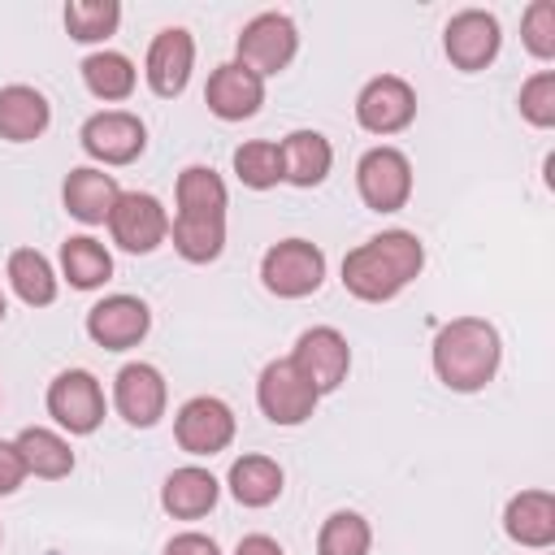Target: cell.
<instances>
[{
    "label": "cell",
    "mask_w": 555,
    "mask_h": 555,
    "mask_svg": "<svg viewBox=\"0 0 555 555\" xmlns=\"http://www.w3.org/2000/svg\"><path fill=\"white\" fill-rule=\"evenodd\" d=\"M217 494H221V481L199 468V464H182L165 477L160 486V507L173 516V520H199L217 507Z\"/></svg>",
    "instance_id": "obj_21"
},
{
    "label": "cell",
    "mask_w": 555,
    "mask_h": 555,
    "mask_svg": "<svg viewBox=\"0 0 555 555\" xmlns=\"http://www.w3.org/2000/svg\"><path fill=\"white\" fill-rule=\"evenodd\" d=\"M173 251L191 264H208L225 251V217H195V212H173L169 221Z\"/></svg>",
    "instance_id": "obj_27"
},
{
    "label": "cell",
    "mask_w": 555,
    "mask_h": 555,
    "mask_svg": "<svg viewBox=\"0 0 555 555\" xmlns=\"http://www.w3.org/2000/svg\"><path fill=\"white\" fill-rule=\"evenodd\" d=\"M82 82H87V91L95 95V100H104V104H121V100H130L134 95V82H139V69H134V61L126 56V52H113V48H95V52H87L82 56Z\"/></svg>",
    "instance_id": "obj_23"
},
{
    "label": "cell",
    "mask_w": 555,
    "mask_h": 555,
    "mask_svg": "<svg viewBox=\"0 0 555 555\" xmlns=\"http://www.w3.org/2000/svg\"><path fill=\"white\" fill-rule=\"evenodd\" d=\"M291 364L317 386V395H330L351 373V347H347V338L334 325H312V330H304L295 338Z\"/></svg>",
    "instance_id": "obj_15"
},
{
    "label": "cell",
    "mask_w": 555,
    "mask_h": 555,
    "mask_svg": "<svg viewBox=\"0 0 555 555\" xmlns=\"http://www.w3.org/2000/svg\"><path fill=\"white\" fill-rule=\"evenodd\" d=\"M503 533L516 546L551 551L555 546V494L551 490H520L503 507Z\"/></svg>",
    "instance_id": "obj_19"
},
{
    "label": "cell",
    "mask_w": 555,
    "mask_h": 555,
    "mask_svg": "<svg viewBox=\"0 0 555 555\" xmlns=\"http://www.w3.org/2000/svg\"><path fill=\"white\" fill-rule=\"evenodd\" d=\"M173 199H178V212H195V217H225V208H230V191H225L221 173L208 165H186L178 173Z\"/></svg>",
    "instance_id": "obj_29"
},
{
    "label": "cell",
    "mask_w": 555,
    "mask_h": 555,
    "mask_svg": "<svg viewBox=\"0 0 555 555\" xmlns=\"http://www.w3.org/2000/svg\"><path fill=\"white\" fill-rule=\"evenodd\" d=\"M165 403H169V386H165V373L147 360H130L117 369L113 377V408L126 425L134 429H152L160 416H165Z\"/></svg>",
    "instance_id": "obj_11"
},
{
    "label": "cell",
    "mask_w": 555,
    "mask_h": 555,
    "mask_svg": "<svg viewBox=\"0 0 555 555\" xmlns=\"http://www.w3.org/2000/svg\"><path fill=\"white\" fill-rule=\"evenodd\" d=\"M234 52H238V56H234L238 65H247V69L260 74V78H273V74H282V69L295 61V52H299V30H295V22H291L286 13L269 9V13H256V17L238 30Z\"/></svg>",
    "instance_id": "obj_5"
},
{
    "label": "cell",
    "mask_w": 555,
    "mask_h": 555,
    "mask_svg": "<svg viewBox=\"0 0 555 555\" xmlns=\"http://www.w3.org/2000/svg\"><path fill=\"white\" fill-rule=\"evenodd\" d=\"M425 269V243L412 230H382L343 256V286L364 304L395 299Z\"/></svg>",
    "instance_id": "obj_1"
},
{
    "label": "cell",
    "mask_w": 555,
    "mask_h": 555,
    "mask_svg": "<svg viewBox=\"0 0 555 555\" xmlns=\"http://www.w3.org/2000/svg\"><path fill=\"white\" fill-rule=\"evenodd\" d=\"M61 278L74 286V291H95L113 278V256L100 238L91 234H74L61 243Z\"/></svg>",
    "instance_id": "obj_28"
},
{
    "label": "cell",
    "mask_w": 555,
    "mask_h": 555,
    "mask_svg": "<svg viewBox=\"0 0 555 555\" xmlns=\"http://www.w3.org/2000/svg\"><path fill=\"white\" fill-rule=\"evenodd\" d=\"M26 477H30V473H26V464H22L17 442L0 438V499H4V494H17Z\"/></svg>",
    "instance_id": "obj_35"
},
{
    "label": "cell",
    "mask_w": 555,
    "mask_h": 555,
    "mask_svg": "<svg viewBox=\"0 0 555 555\" xmlns=\"http://www.w3.org/2000/svg\"><path fill=\"white\" fill-rule=\"evenodd\" d=\"M0 321H4V291H0Z\"/></svg>",
    "instance_id": "obj_38"
},
{
    "label": "cell",
    "mask_w": 555,
    "mask_h": 555,
    "mask_svg": "<svg viewBox=\"0 0 555 555\" xmlns=\"http://www.w3.org/2000/svg\"><path fill=\"white\" fill-rule=\"evenodd\" d=\"M173 438L186 455H217L234 442V412L217 395H195L173 412Z\"/></svg>",
    "instance_id": "obj_10"
},
{
    "label": "cell",
    "mask_w": 555,
    "mask_h": 555,
    "mask_svg": "<svg viewBox=\"0 0 555 555\" xmlns=\"http://www.w3.org/2000/svg\"><path fill=\"white\" fill-rule=\"evenodd\" d=\"M260 282L278 299L317 295L325 282V251L308 238H282L260 256Z\"/></svg>",
    "instance_id": "obj_3"
},
{
    "label": "cell",
    "mask_w": 555,
    "mask_h": 555,
    "mask_svg": "<svg viewBox=\"0 0 555 555\" xmlns=\"http://www.w3.org/2000/svg\"><path fill=\"white\" fill-rule=\"evenodd\" d=\"M9 286H13V295L26 304V308H48V304H56V291H61V282H56V269H52V260L43 256V251H35V247H17L13 256H9Z\"/></svg>",
    "instance_id": "obj_26"
},
{
    "label": "cell",
    "mask_w": 555,
    "mask_h": 555,
    "mask_svg": "<svg viewBox=\"0 0 555 555\" xmlns=\"http://www.w3.org/2000/svg\"><path fill=\"white\" fill-rule=\"evenodd\" d=\"M52 126V104L43 91L26 82L0 87V139L9 143H35Z\"/></svg>",
    "instance_id": "obj_22"
},
{
    "label": "cell",
    "mask_w": 555,
    "mask_h": 555,
    "mask_svg": "<svg viewBox=\"0 0 555 555\" xmlns=\"http://www.w3.org/2000/svg\"><path fill=\"white\" fill-rule=\"evenodd\" d=\"M191 69H195V39L186 26H165L152 43H147V56H143V78L147 87L160 95V100H173L186 91L191 82Z\"/></svg>",
    "instance_id": "obj_16"
},
{
    "label": "cell",
    "mask_w": 555,
    "mask_h": 555,
    "mask_svg": "<svg viewBox=\"0 0 555 555\" xmlns=\"http://www.w3.org/2000/svg\"><path fill=\"white\" fill-rule=\"evenodd\" d=\"M234 173L251 191H269L282 182V147L273 139H247L234 147Z\"/></svg>",
    "instance_id": "obj_32"
},
{
    "label": "cell",
    "mask_w": 555,
    "mask_h": 555,
    "mask_svg": "<svg viewBox=\"0 0 555 555\" xmlns=\"http://www.w3.org/2000/svg\"><path fill=\"white\" fill-rule=\"evenodd\" d=\"M0 538H4V533H0Z\"/></svg>",
    "instance_id": "obj_40"
},
{
    "label": "cell",
    "mask_w": 555,
    "mask_h": 555,
    "mask_svg": "<svg viewBox=\"0 0 555 555\" xmlns=\"http://www.w3.org/2000/svg\"><path fill=\"white\" fill-rule=\"evenodd\" d=\"M165 555H221V551H217V542H212L208 533L186 529V533H173V538L165 542Z\"/></svg>",
    "instance_id": "obj_36"
},
{
    "label": "cell",
    "mask_w": 555,
    "mask_h": 555,
    "mask_svg": "<svg viewBox=\"0 0 555 555\" xmlns=\"http://www.w3.org/2000/svg\"><path fill=\"white\" fill-rule=\"evenodd\" d=\"M282 182L308 191V186H321L334 169V147L321 130H291L282 143Z\"/></svg>",
    "instance_id": "obj_20"
},
{
    "label": "cell",
    "mask_w": 555,
    "mask_h": 555,
    "mask_svg": "<svg viewBox=\"0 0 555 555\" xmlns=\"http://www.w3.org/2000/svg\"><path fill=\"white\" fill-rule=\"evenodd\" d=\"M17 451H22V464L30 477H43V481H61L74 473V451H69V438L48 429V425H26L17 438Z\"/></svg>",
    "instance_id": "obj_24"
},
{
    "label": "cell",
    "mask_w": 555,
    "mask_h": 555,
    "mask_svg": "<svg viewBox=\"0 0 555 555\" xmlns=\"http://www.w3.org/2000/svg\"><path fill=\"white\" fill-rule=\"evenodd\" d=\"M104 225H108L113 243L121 251H130V256H147L169 238V212L147 191H121Z\"/></svg>",
    "instance_id": "obj_9"
},
{
    "label": "cell",
    "mask_w": 555,
    "mask_h": 555,
    "mask_svg": "<svg viewBox=\"0 0 555 555\" xmlns=\"http://www.w3.org/2000/svg\"><path fill=\"white\" fill-rule=\"evenodd\" d=\"M520 39L529 48V56L538 61H555V0H533L520 17Z\"/></svg>",
    "instance_id": "obj_34"
},
{
    "label": "cell",
    "mask_w": 555,
    "mask_h": 555,
    "mask_svg": "<svg viewBox=\"0 0 555 555\" xmlns=\"http://www.w3.org/2000/svg\"><path fill=\"white\" fill-rule=\"evenodd\" d=\"M256 403H260L264 421L291 429V425H304L317 412L321 395H317V386L286 356V360H269L260 369V377H256Z\"/></svg>",
    "instance_id": "obj_6"
},
{
    "label": "cell",
    "mask_w": 555,
    "mask_h": 555,
    "mask_svg": "<svg viewBox=\"0 0 555 555\" xmlns=\"http://www.w3.org/2000/svg\"><path fill=\"white\" fill-rule=\"evenodd\" d=\"M204 104H208V113L221 117V121H247V117H256L260 104H264V78L251 74V69L238 65V61H221V65L208 74Z\"/></svg>",
    "instance_id": "obj_17"
},
{
    "label": "cell",
    "mask_w": 555,
    "mask_h": 555,
    "mask_svg": "<svg viewBox=\"0 0 555 555\" xmlns=\"http://www.w3.org/2000/svg\"><path fill=\"white\" fill-rule=\"evenodd\" d=\"M416 117V91L399 74H377L356 95V121L369 134H399Z\"/></svg>",
    "instance_id": "obj_12"
},
{
    "label": "cell",
    "mask_w": 555,
    "mask_h": 555,
    "mask_svg": "<svg viewBox=\"0 0 555 555\" xmlns=\"http://www.w3.org/2000/svg\"><path fill=\"white\" fill-rule=\"evenodd\" d=\"M48 416L74 434V438H87L104 425V386L91 369H61L52 382H48Z\"/></svg>",
    "instance_id": "obj_4"
},
{
    "label": "cell",
    "mask_w": 555,
    "mask_h": 555,
    "mask_svg": "<svg viewBox=\"0 0 555 555\" xmlns=\"http://www.w3.org/2000/svg\"><path fill=\"white\" fill-rule=\"evenodd\" d=\"M429 360H434V373H438V382L447 390L477 395L499 373L503 338L486 317H451L447 325H438Z\"/></svg>",
    "instance_id": "obj_2"
},
{
    "label": "cell",
    "mask_w": 555,
    "mask_h": 555,
    "mask_svg": "<svg viewBox=\"0 0 555 555\" xmlns=\"http://www.w3.org/2000/svg\"><path fill=\"white\" fill-rule=\"evenodd\" d=\"M369 546H373V529L351 507L330 512L317 533V555H369Z\"/></svg>",
    "instance_id": "obj_31"
},
{
    "label": "cell",
    "mask_w": 555,
    "mask_h": 555,
    "mask_svg": "<svg viewBox=\"0 0 555 555\" xmlns=\"http://www.w3.org/2000/svg\"><path fill=\"white\" fill-rule=\"evenodd\" d=\"M121 26V4L117 0H69L65 4V30L78 43H104Z\"/></svg>",
    "instance_id": "obj_30"
},
{
    "label": "cell",
    "mask_w": 555,
    "mask_h": 555,
    "mask_svg": "<svg viewBox=\"0 0 555 555\" xmlns=\"http://www.w3.org/2000/svg\"><path fill=\"white\" fill-rule=\"evenodd\" d=\"M520 117L538 130L555 126V69H538L520 82Z\"/></svg>",
    "instance_id": "obj_33"
},
{
    "label": "cell",
    "mask_w": 555,
    "mask_h": 555,
    "mask_svg": "<svg viewBox=\"0 0 555 555\" xmlns=\"http://www.w3.org/2000/svg\"><path fill=\"white\" fill-rule=\"evenodd\" d=\"M78 143L91 160L100 165H130L143 156L147 147V126L139 121V113L130 108H100L82 121L78 130Z\"/></svg>",
    "instance_id": "obj_8"
},
{
    "label": "cell",
    "mask_w": 555,
    "mask_h": 555,
    "mask_svg": "<svg viewBox=\"0 0 555 555\" xmlns=\"http://www.w3.org/2000/svg\"><path fill=\"white\" fill-rule=\"evenodd\" d=\"M538 555H546V551H538Z\"/></svg>",
    "instance_id": "obj_39"
},
{
    "label": "cell",
    "mask_w": 555,
    "mask_h": 555,
    "mask_svg": "<svg viewBox=\"0 0 555 555\" xmlns=\"http://www.w3.org/2000/svg\"><path fill=\"white\" fill-rule=\"evenodd\" d=\"M356 191L373 212H399L412 199V160L390 143L369 147L356 160Z\"/></svg>",
    "instance_id": "obj_7"
},
{
    "label": "cell",
    "mask_w": 555,
    "mask_h": 555,
    "mask_svg": "<svg viewBox=\"0 0 555 555\" xmlns=\"http://www.w3.org/2000/svg\"><path fill=\"white\" fill-rule=\"evenodd\" d=\"M499 48H503V30H499V17L486 9H460L442 30V52L464 74L486 69L499 56Z\"/></svg>",
    "instance_id": "obj_13"
},
{
    "label": "cell",
    "mask_w": 555,
    "mask_h": 555,
    "mask_svg": "<svg viewBox=\"0 0 555 555\" xmlns=\"http://www.w3.org/2000/svg\"><path fill=\"white\" fill-rule=\"evenodd\" d=\"M152 312L139 295H104L87 308V338L104 351H130L147 338Z\"/></svg>",
    "instance_id": "obj_14"
},
{
    "label": "cell",
    "mask_w": 555,
    "mask_h": 555,
    "mask_svg": "<svg viewBox=\"0 0 555 555\" xmlns=\"http://www.w3.org/2000/svg\"><path fill=\"white\" fill-rule=\"evenodd\" d=\"M282 481H286L282 464L269 460V455H256V451H251V455H238V460L230 464V477H225L230 494H234L243 507H269V503H278Z\"/></svg>",
    "instance_id": "obj_25"
},
{
    "label": "cell",
    "mask_w": 555,
    "mask_h": 555,
    "mask_svg": "<svg viewBox=\"0 0 555 555\" xmlns=\"http://www.w3.org/2000/svg\"><path fill=\"white\" fill-rule=\"evenodd\" d=\"M117 195H121L117 178L104 173L100 165H78V169H69L65 182H61L65 212H69L74 221H82V225H104L108 212H113V204H117Z\"/></svg>",
    "instance_id": "obj_18"
},
{
    "label": "cell",
    "mask_w": 555,
    "mask_h": 555,
    "mask_svg": "<svg viewBox=\"0 0 555 555\" xmlns=\"http://www.w3.org/2000/svg\"><path fill=\"white\" fill-rule=\"evenodd\" d=\"M234 555H286V551H282L278 538H269V533H247V538L234 546Z\"/></svg>",
    "instance_id": "obj_37"
}]
</instances>
